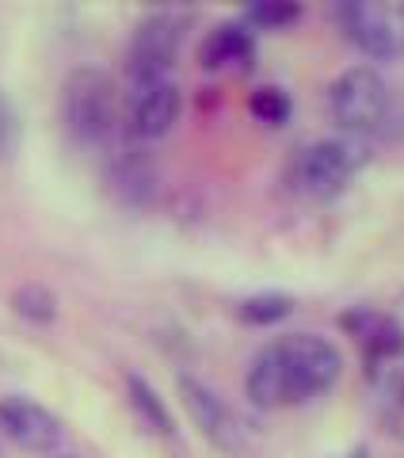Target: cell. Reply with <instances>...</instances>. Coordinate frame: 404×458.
I'll return each mask as SVG.
<instances>
[{"mask_svg":"<svg viewBox=\"0 0 404 458\" xmlns=\"http://www.w3.org/2000/svg\"><path fill=\"white\" fill-rule=\"evenodd\" d=\"M343 378V352L328 336L290 333L264 344L244 375L256 409H294L332 394Z\"/></svg>","mask_w":404,"mask_h":458,"instance_id":"cell-1","label":"cell"},{"mask_svg":"<svg viewBox=\"0 0 404 458\" xmlns=\"http://www.w3.org/2000/svg\"><path fill=\"white\" fill-rule=\"evenodd\" d=\"M328 111L343 138L363 146L404 134V99L374 65H348L328 84Z\"/></svg>","mask_w":404,"mask_h":458,"instance_id":"cell-2","label":"cell"},{"mask_svg":"<svg viewBox=\"0 0 404 458\" xmlns=\"http://www.w3.org/2000/svg\"><path fill=\"white\" fill-rule=\"evenodd\" d=\"M62 123L80 146H107L119 126V89L104 69H73L62 89Z\"/></svg>","mask_w":404,"mask_h":458,"instance_id":"cell-3","label":"cell"},{"mask_svg":"<svg viewBox=\"0 0 404 458\" xmlns=\"http://www.w3.org/2000/svg\"><path fill=\"white\" fill-rule=\"evenodd\" d=\"M370 146L355 138H321L294 153L290 161V188L306 199H336L348 183L366 168Z\"/></svg>","mask_w":404,"mask_h":458,"instance_id":"cell-4","label":"cell"},{"mask_svg":"<svg viewBox=\"0 0 404 458\" xmlns=\"http://www.w3.org/2000/svg\"><path fill=\"white\" fill-rule=\"evenodd\" d=\"M187 20L183 12H153L146 16L134 35H130V47H126V77H130V89H141V84H156V81H168V69L176 65L180 47L187 38Z\"/></svg>","mask_w":404,"mask_h":458,"instance_id":"cell-5","label":"cell"},{"mask_svg":"<svg viewBox=\"0 0 404 458\" xmlns=\"http://www.w3.org/2000/svg\"><path fill=\"white\" fill-rule=\"evenodd\" d=\"M336 20L348 42L374 62L404 57V0H343Z\"/></svg>","mask_w":404,"mask_h":458,"instance_id":"cell-6","label":"cell"},{"mask_svg":"<svg viewBox=\"0 0 404 458\" xmlns=\"http://www.w3.org/2000/svg\"><path fill=\"white\" fill-rule=\"evenodd\" d=\"M176 390H180V401H183V412L191 417L198 436L206 439L214 451H222L229 458H240L244 451H248V428L240 424L233 405H229L214 386H206L195 375H180Z\"/></svg>","mask_w":404,"mask_h":458,"instance_id":"cell-7","label":"cell"},{"mask_svg":"<svg viewBox=\"0 0 404 458\" xmlns=\"http://www.w3.org/2000/svg\"><path fill=\"white\" fill-rule=\"evenodd\" d=\"M0 436L8 443H16V447L27 454L50 458V454H57V447H62L65 428L46 405H38L35 397L8 394V397H0Z\"/></svg>","mask_w":404,"mask_h":458,"instance_id":"cell-8","label":"cell"},{"mask_svg":"<svg viewBox=\"0 0 404 458\" xmlns=\"http://www.w3.org/2000/svg\"><path fill=\"white\" fill-rule=\"evenodd\" d=\"M183 114V92L176 81H156V84H141L130 92L126 104V131L138 141H156L172 134V126Z\"/></svg>","mask_w":404,"mask_h":458,"instance_id":"cell-9","label":"cell"},{"mask_svg":"<svg viewBox=\"0 0 404 458\" xmlns=\"http://www.w3.org/2000/svg\"><path fill=\"white\" fill-rule=\"evenodd\" d=\"M340 328L358 344V352H363L366 363H374V367L397 363L404 355V325L385 310H374V306L348 310L340 318Z\"/></svg>","mask_w":404,"mask_h":458,"instance_id":"cell-10","label":"cell"},{"mask_svg":"<svg viewBox=\"0 0 404 458\" xmlns=\"http://www.w3.org/2000/svg\"><path fill=\"white\" fill-rule=\"evenodd\" d=\"M256 57V35L240 20L214 23L206 38L198 42V65L210 73H225V69H248Z\"/></svg>","mask_w":404,"mask_h":458,"instance_id":"cell-11","label":"cell"},{"mask_svg":"<svg viewBox=\"0 0 404 458\" xmlns=\"http://www.w3.org/2000/svg\"><path fill=\"white\" fill-rule=\"evenodd\" d=\"M374 409H378V424L385 436L404 443V363L378 367V382H374Z\"/></svg>","mask_w":404,"mask_h":458,"instance_id":"cell-12","label":"cell"},{"mask_svg":"<svg viewBox=\"0 0 404 458\" xmlns=\"http://www.w3.org/2000/svg\"><path fill=\"white\" fill-rule=\"evenodd\" d=\"M126 401L130 409H134V417L141 420V428L153 436H172L176 428H172V412L164 405V397L156 394V386L149 378H141L138 370H126Z\"/></svg>","mask_w":404,"mask_h":458,"instance_id":"cell-13","label":"cell"},{"mask_svg":"<svg viewBox=\"0 0 404 458\" xmlns=\"http://www.w3.org/2000/svg\"><path fill=\"white\" fill-rule=\"evenodd\" d=\"M111 183L126 203H149V195L156 188V168H153V161L146 153L126 149L111 168Z\"/></svg>","mask_w":404,"mask_h":458,"instance_id":"cell-14","label":"cell"},{"mask_svg":"<svg viewBox=\"0 0 404 458\" xmlns=\"http://www.w3.org/2000/svg\"><path fill=\"white\" fill-rule=\"evenodd\" d=\"M294 313V298L279 294V291H264V294H248L237 302V321L248 328H271L286 321Z\"/></svg>","mask_w":404,"mask_h":458,"instance_id":"cell-15","label":"cell"},{"mask_svg":"<svg viewBox=\"0 0 404 458\" xmlns=\"http://www.w3.org/2000/svg\"><path fill=\"white\" fill-rule=\"evenodd\" d=\"M301 20V4L294 0H252L248 8H244V27H256V31H286V27H294Z\"/></svg>","mask_w":404,"mask_h":458,"instance_id":"cell-16","label":"cell"},{"mask_svg":"<svg viewBox=\"0 0 404 458\" xmlns=\"http://www.w3.org/2000/svg\"><path fill=\"white\" fill-rule=\"evenodd\" d=\"M12 310L31 325H50L57 318V294L42 283H23V286H16V294H12Z\"/></svg>","mask_w":404,"mask_h":458,"instance_id":"cell-17","label":"cell"},{"mask_svg":"<svg viewBox=\"0 0 404 458\" xmlns=\"http://www.w3.org/2000/svg\"><path fill=\"white\" fill-rule=\"evenodd\" d=\"M290 111H294V99L286 89H279V84H259L248 96V114L264 126H282L290 119Z\"/></svg>","mask_w":404,"mask_h":458,"instance_id":"cell-18","label":"cell"},{"mask_svg":"<svg viewBox=\"0 0 404 458\" xmlns=\"http://www.w3.org/2000/svg\"><path fill=\"white\" fill-rule=\"evenodd\" d=\"M332 458H370V451L366 447H351L348 454H332Z\"/></svg>","mask_w":404,"mask_h":458,"instance_id":"cell-19","label":"cell"},{"mask_svg":"<svg viewBox=\"0 0 404 458\" xmlns=\"http://www.w3.org/2000/svg\"><path fill=\"white\" fill-rule=\"evenodd\" d=\"M50 458H77V454H62V451H57V454H50Z\"/></svg>","mask_w":404,"mask_h":458,"instance_id":"cell-20","label":"cell"}]
</instances>
